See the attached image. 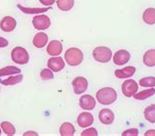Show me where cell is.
<instances>
[{
  "label": "cell",
  "mask_w": 155,
  "mask_h": 136,
  "mask_svg": "<svg viewBox=\"0 0 155 136\" xmlns=\"http://www.w3.org/2000/svg\"><path fill=\"white\" fill-rule=\"evenodd\" d=\"M76 132L74 125L70 122H64L60 126V135L61 136H73Z\"/></svg>",
  "instance_id": "cell-17"
},
{
  "label": "cell",
  "mask_w": 155,
  "mask_h": 136,
  "mask_svg": "<svg viewBox=\"0 0 155 136\" xmlns=\"http://www.w3.org/2000/svg\"><path fill=\"white\" fill-rule=\"evenodd\" d=\"M57 7L62 11H70L74 7L75 0H56Z\"/></svg>",
  "instance_id": "cell-23"
},
{
  "label": "cell",
  "mask_w": 155,
  "mask_h": 136,
  "mask_svg": "<svg viewBox=\"0 0 155 136\" xmlns=\"http://www.w3.org/2000/svg\"><path fill=\"white\" fill-rule=\"evenodd\" d=\"M65 60H66L69 66L76 67V66L81 64V62L84 60V54L79 48H69L65 53Z\"/></svg>",
  "instance_id": "cell-2"
},
{
  "label": "cell",
  "mask_w": 155,
  "mask_h": 136,
  "mask_svg": "<svg viewBox=\"0 0 155 136\" xmlns=\"http://www.w3.org/2000/svg\"><path fill=\"white\" fill-rule=\"evenodd\" d=\"M138 90V85L137 81L133 79L125 80L122 84V92L126 97H132L134 94H136Z\"/></svg>",
  "instance_id": "cell-6"
},
{
  "label": "cell",
  "mask_w": 155,
  "mask_h": 136,
  "mask_svg": "<svg viewBox=\"0 0 155 136\" xmlns=\"http://www.w3.org/2000/svg\"><path fill=\"white\" fill-rule=\"evenodd\" d=\"M1 128H2V130L4 131V133H5L6 135L11 136V135H14L16 133V129H15L14 125L9 121L1 122Z\"/></svg>",
  "instance_id": "cell-26"
},
{
  "label": "cell",
  "mask_w": 155,
  "mask_h": 136,
  "mask_svg": "<svg viewBox=\"0 0 155 136\" xmlns=\"http://www.w3.org/2000/svg\"><path fill=\"white\" fill-rule=\"evenodd\" d=\"M96 99L102 105L113 104L117 100V92L112 87H103L97 91Z\"/></svg>",
  "instance_id": "cell-1"
},
{
  "label": "cell",
  "mask_w": 155,
  "mask_h": 136,
  "mask_svg": "<svg viewBox=\"0 0 155 136\" xmlns=\"http://www.w3.org/2000/svg\"><path fill=\"white\" fill-rule=\"evenodd\" d=\"M92 56L94 60L99 63H108L112 58V51L108 47L98 46L93 50Z\"/></svg>",
  "instance_id": "cell-3"
},
{
  "label": "cell",
  "mask_w": 155,
  "mask_h": 136,
  "mask_svg": "<svg viewBox=\"0 0 155 136\" xmlns=\"http://www.w3.org/2000/svg\"><path fill=\"white\" fill-rule=\"evenodd\" d=\"M140 85L142 87H154L155 86V77L147 76L143 77L140 80Z\"/></svg>",
  "instance_id": "cell-27"
},
{
  "label": "cell",
  "mask_w": 155,
  "mask_h": 136,
  "mask_svg": "<svg viewBox=\"0 0 155 136\" xmlns=\"http://www.w3.org/2000/svg\"><path fill=\"white\" fill-rule=\"evenodd\" d=\"M137 135H138V130L137 128L127 129L122 133V136H137Z\"/></svg>",
  "instance_id": "cell-30"
},
{
  "label": "cell",
  "mask_w": 155,
  "mask_h": 136,
  "mask_svg": "<svg viewBox=\"0 0 155 136\" xmlns=\"http://www.w3.org/2000/svg\"><path fill=\"white\" fill-rule=\"evenodd\" d=\"M81 136H97L98 133H97V130L93 127H91V128H87L84 130L83 132L81 133Z\"/></svg>",
  "instance_id": "cell-29"
},
{
  "label": "cell",
  "mask_w": 155,
  "mask_h": 136,
  "mask_svg": "<svg viewBox=\"0 0 155 136\" xmlns=\"http://www.w3.org/2000/svg\"><path fill=\"white\" fill-rule=\"evenodd\" d=\"M96 105L95 99L91 95H83L80 98V107L83 110H93Z\"/></svg>",
  "instance_id": "cell-10"
},
{
  "label": "cell",
  "mask_w": 155,
  "mask_h": 136,
  "mask_svg": "<svg viewBox=\"0 0 155 136\" xmlns=\"http://www.w3.org/2000/svg\"><path fill=\"white\" fill-rule=\"evenodd\" d=\"M144 118L149 122L151 123L155 122V104L146 107L144 110Z\"/></svg>",
  "instance_id": "cell-24"
},
{
  "label": "cell",
  "mask_w": 155,
  "mask_h": 136,
  "mask_svg": "<svg viewBox=\"0 0 155 136\" xmlns=\"http://www.w3.org/2000/svg\"><path fill=\"white\" fill-rule=\"evenodd\" d=\"M130 59V54L127 50H119L115 53V55L113 57L114 63L118 66L125 65L126 63H128Z\"/></svg>",
  "instance_id": "cell-11"
},
{
  "label": "cell",
  "mask_w": 155,
  "mask_h": 136,
  "mask_svg": "<svg viewBox=\"0 0 155 136\" xmlns=\"http://www.w3.org/2000/svg\"><path fill=\"white\" fill-rule=\"evenodd\" d=\"M154 94H155V89H154V87H151L149 89L142 90L140 92L134 94V98L137 99V100H145V99L153 96Z\"/></svg>",
  "instance_id": "cell-22"
},
{
  "label": "cell",
  "mask_w": 155,
  "mask_h": 136,
  "mask_svg": "<svg viewBox=\"0 0 155 136\" xmlns=\"http://www.w3.org/2000/svg\"><path fill=\"white\" fill-rule=\"evenodd\" d=\"M144 23L147 24H155V9L154 8H148L143 12L142 15Z\"/></svg>",
  "instance_id": "cell-20"
},
{
  "label": "cell",
  "mask_w": 155,
  "mask_h": 136,
  "mask_svg": "<svg viewBox=\"0 0 155 136\" xmlns=\"http://www.w3.org/2000/svg\"><path fill=\"white\" fill-rule=\"evenodd\" d=\"M21 73V70L15 66H7L5 68L0 69V77L12 76V75H19Z\"/></svg>",
  "instance_id": "cell-19"
},
{
  "label": "cell",
  "mask_w": 155,
  "mask_h": 136,
  "mask_svg": "<svg viewBox=\"0 0 155 136\" xmlns=\"http://www.w3.org/2000/svg\"><path fill=\"white\" fill-rule=\"evenodd\" d=\"M93 121H94V118L91 114L87 112H84L80 114V116L78 117L77 122L81 127H88L89 125H91Z\"/></svg>",
  "instance_id": "cell-12"
},
{
  "label": "cell",
  "mask_w": 155,
  "mask_h": 136,
  "mask_svg": "<svg viewBox=\"0 0 155 136\" xmlns=\"http://www.w3.org/2000/svg\"><path fill=\"white\" fill-rule=\"evenodd\" d=\"M143 63L147 67H154L155 66V49H150L146 51L143 55Z\"/></svg>",
  "instance_id": "cell-18"
},
{
  "label": "cell",
  "mask_w": 155,
  "mask_h": 136,
  "mask_svg": "<svg viewBox=\"0 0 155 136\" xmlns=\"http://www.w3.org/2000/svg\"><path fill=\"white\" fill-rule=\"evenodd\" d=\"M18 7L20 8V10L26 14H39V13H43L47 10H49V8H27V7H23L21 4H18Z\"/></svg>",
  "instance_id": "cell-25"
},
{
  "label": "cell",
  "mask_w": 155,
  "mask_h": 136,
  "mask_svg": "<svg viewBox=\"0 0 155 136\" xmlns=\"http://www.w3.org/2000/svg\"><path fill=\"white\" fill-rule=\"evenodd\" d=\"M114 113L109 109H102L99 112V121L103 125H111L114 121Z\"/></svg>",
  "instance_id": "cell-14"
},
{
  "label": "cell",
  "mask_w": 155,
  "mask_h": 136,
  "mask_svg": "<svg viewBox=\"0 0 155 136\" xmlns=\"http://www.w3.org/2000/svg\"><path fill=\"white\" fill-rule=\"evenodd\" d=\"M9 42H8V40L4 37H1L0 36V48H4V47H7Z\"/></svg>",
  "instance_id": "cell-32"
},
{
  "label": "cell",
  "mask_w": 155,
  "mask_h": 136,
  "mask_svg": "<svg viewBox=\"0 0 155 136\" xmlns=\"http://www.w3.org/2000/svg\"><path fill=\"white\" fill-rule=\"evenodd\" d=\"M63 50V45L59 40H52L47 45L46 51L51 56H58L62 53Z\"/></svg>",
  "instance_id": "cell-13"
},
{
  "label": "cell",
  "mask_w": 155,
  "mask_h": 136,
  "mask_svg": "<svg viewBox=\"0 0 155 136\" xmlns=\"http://www.w3.org/2000/svg\"><path fill=\"white\" fill-rule=\"evenodd\" d=\"M28 135H35V136H38V133L34 132V131H28V132H26L25 134H24V136H28Z\"/></svg>",
  "instance_id": "cell-34"
},
{
  "label": "cell",
  "mask_w": 155,
  "mask_h": 136,
  "mask_svg": "<svg viewBox=\"0 0 155 136\" xmlns=\"http://www.w3.org/2000/svg\"><path fill=\"white\" fill-rule=\"evenodd\" d=\"M48 41V36L45 32H38L35 35L34 39H32V44L35 45L36 48H42L46 45Z\"/></svg>",
  "instance_id": "cell-16"
},
{
  "label": "cell",
  "mask_w": 155,
  "mask_h": 136,
  "mask_svg": "<svg viewBox=\"0 0 155 136\" xmlns=\"http://www.w3.org/2000/svg\"><path fill=\"white\" fill-rule=\"evenodd\" d=\"M0 135H1V129H0Z\"/></svg>",
  "instance_id": "cell-35"
},
{
  "label": "cell",
  "mask_w": 155,
  "mask_h": 136,
  "mask_svg": "<svg viewBox=\"0 0 155 136\" xmlns=\"http://www.w3.org/2000/svg\"><path fill=\"white\" fill-rule=\"evenodd\" d=\"M39 1L44 6H51L54 4V2L56 1V0H39Z\"/></svg>",
  "instance_id": "cell-31"
},
{
  "label": "cell",
  "mask_w": 155,
  "mask_h": 136,
  "mask_svg": "<svg viewBox=\"0 0 155 136\" xmlns=\"http://www.w3.org/2000/svg\"><path fill=\"white\" fill-rule=\"evenodd\" d=\"M11 58L16 64L26 65L28 62V60H30V56H28V53L25 48L18 46V47H15L13 50H12Z\"/></svg>",
  "instance_id": "cell-4"
},
{
  "label": "cell",
  "mask_w": 155,
  "mask_h": 136,
  "mask_svg": "<svg viewBox=\"0 0 155 136\" xmlns=\"http://www.w3.org/2000/svg\"><path fill=\"white\" fill-rule=\"evenodd\" d=\"M16 26H17L16 20L14 18L10 17V16H6V17H4L0 21V28L5 32L13 31L15 30Z\"/></svg>",
  "instance_id": "cell-9"
},
{
  "label": "cell",
  "mask_w": 155,
  "mask_h": 136,
  "mask_svg": "<svg viewBox=\"0 0 155 136\" xmlns=\"http://www.w3.org/2000/svg\"><path fill=\"white\" fill-rule=\"evenodd\" d=\"M23 75H21V73H19L18 76H10L6 78V79H0V83L3 84V85H15V84H18L20 83L22 80H23Z\"/></svg>",
  "instance_id": "cell-21"
},
{
  "label": "cell",
  "mask_w": 155,
  "mask_h": 136,
  "mask_svg": "<svg viewBox=\"0 0 155 136\" xmlns=\"http://www.w3.org/2000/svg\"><path fill=\"white\" fill-rule=\"evenodd\" d=\"M73 89H74L75 94H81L85 92V90L87 89L88 82L87 80V78H84V76H77L72 82Z\"/></svg>",
  "instance_id": "cell-7"
},
{
  "label": "cell",
  "mask_w": 155,
  "mask_h": 136,
  "mask_svg": "<svg viewBox=\"0 0 155 136\" xmlns=\"http://www.w3.org/2000/svg\"><path fill=\"white\" fill-rule=\"evenodd\" d=\"M47 66L52 72L58 73L60 71H62L65 67V62L64 60L59 56H52L51 58L48 60Z\"/></svg>",
  "instance_id": "cell-8"
},
{
  "label": "cell",
  "mask_w": 155,
  "mask_h": 136,
  "mask_svg": "<svg viewBox=\"0 0 155 136\" xmlns=\"http://www.w3.org/2000/svg\"><path fill=\"white\" fill-rule=\"evenodd\" d=\"M144 136H155V130H153V129L147 130L144 133Z\"/></svg>",
  "instance_id": "cell-33"
},
{
  "label": "cell",
  "mask_w": 155,
  "mask_h": 136,
  "mask_svg": "<svg viewBox=\"0 0 155 136\" xmlns=\"http://www.w3.org/2000/svg\"><path fill=\"white\" fill-rule=\"evenodd\" d=\"M136 73V68L133 66H129L122 70H116L115 71V76L118 78H129L130 76H133Z\"/></svg>",
  "instance_id": "cell-15"
},
{
  "label": "cell",
  "mask_w": 155,
  "mask_h": 136,
  "mask_svg": "<svg viewBox=\"0 0 155 136\" xmlns=\"http://www.w3.org/2000/svg\"><path fill=\"white\" fill-rule=\"evenodd\" d=\"M32 24L34 28L38 31H44L50 27L51 22L50 19L45 15H36L32 19Z\"/></svg>",
  "instance_id": "cell-5"
},
{
  "label": "cell",
  "mask_w": 155,
  "mask_h": 136,
  "mask_svg": "<svg viewBox=\"0 0 155 136\" xmlns=\"http://www.w3.org/2000/svg\"><path fill=\"white\" fill-rule=\"evenodd\" d=\"M40 77L43 80H49L53 78V73L50 69H43L40 73Z\"/></svg>",
  "instance_id": "cell-28"
}]
</instances>
